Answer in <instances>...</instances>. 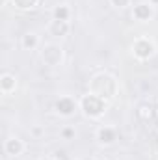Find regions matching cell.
Wrapping results in <instances>:
<instances>
[{"label": "cell", "instance_id": "obj_10", "mask_svg": "<svg viewBox=\"0 0 158 160\" xmlns=\"http://www.w3.org/2000/svg\"><path fill=\"white\" fill-rule=\"evenodd\" d=\"M15 88H17V78H15L11 73H4V75L0 77V91H2L4 95L13 93Z\"/></svg>", "mask_w": 158, "mask_h": 160}, {"label": "cell", "instance_id": "obj_7", "mask_svg": "<svg viewBox=\"0 0 158 160\" xmlns=\"http://www.w3.org/2000/svg\"><path fill=\"white\" fill-rule=\"evenodd\" d=\"M24 149H26V143L21 138H17V136L15 138H7L4 142V153L9 155V157H19V155L24 153Z\"/></svg>", "mask_w": 158, "mask_h": 160}, {"label": "cell", "instance_id": "obj_8", "mask_svg": "<svg viewBox=\"0 0 158 160\" xmlns=\"http://www.w3.org/2000/svg\"><path fill=\"white\" fill-rule=\"evenodd\" d=\"M116 140H117V130H116L114 127H101V128L97 130V142H99L101 145H104V147L114 145Z\"/></svg>", "mask_w": 158, "mask_h": 160}, {"label": "cell", "instance_id": "obj_13", "mask_svg": "<svg viewBox=\"0 0 158 160\" xmlns=\"http://www.w3.org/2000/svg\"><path fill=\"white\" fill-rule=\"evenodd\" d=\"M37 2H39V0H11V4H13L15 9H19V11H30V9H34V8L37 6Z\"/></svg>", "mask_w": 158, "mask_h": 160}, {"label": "cell", "instance_id": "obj_16", "mask_svg": "<svg viewBox=\"0 0 158 160\" xmlns=\"http://www.w3.org/2000/svg\"><path fill=\"white\" fill-rule=\"evenodd\" d=\"M41 160H58V158H54V157H45V158H41Z\"/></svg>", "mask_w": 158, "mask_h": 160}, {"label": "cell", "instance_id": "obj_12", "mask_svg": "<svg viewBox=\"0 0 158 160\" xmlns=\"http://www.w3.org/2000/svg\"><path fill=\"white\" fill-rule=\"evenodd\" d=\"M52 19H56V21H69V19H71V8L65 6V4L54 6V9H52Z\"/></svg>", "mask_w": 158, "mask_h": 160}, {"label": "cell", "instance_id": "obj_2", "mask_svg": "<svg viewBox=\"0 0 158 160\" xmlns=\"http://www.w3.org/2000/svg\"><path fill=\"white\" fill-rule=\"evenodd\" d=\"M78 106H80V110L84 112V116H87L91 119H99L108 110V101L89 91V93L82 95V99L78 101Z\"/></svg>", "mask_w": 158, "mask_h": 160}, {"label": "cell", "instance_id": "obj_17", "mask_svg": "<svg viewBox=\"0 0 158 160\" xmlns=\"http://www.w3.org/2000/svg\"><path fill=\"white\" fill-rule=\"evenodd\" d=\"M149 2H151L153 6H158V0H149Z\"/></svg>", "mask_w": 158, "mask_h": 160}, {"label": "cell", "instance_id": "obj_18", "mask_svg": "<svg viewBox=\"0 0 158 160\" xmlns=\"http://www.w3.org/2000/svg\"><path fill=\"white\" fill-rule=\"evenodd\" d=\"M2 160H6V158H2Z\"/></svg>", "mask_w": 158, "mask_h": 160}, {"label": "cell", "instance_id": "obj_5", "mask_svg": "<svg viewBox=\"0 0 158 160\" xmlns=\"http://www.w3.org/2000/svg\"><path fill=\"white\" fill-rule=\"evenodd\" d=\"M77 108H78V102H77L73 97H69V95H62V97L54 102V110H56V114H60L62 118H71V116L77 112Z\"/></svg>", "mask_w": 158, "mask_h": 160}, {"label": "cell", "instance_id": "obj_3", "mask_svg": "<svg viewBox=\"0 0 158 160\" xmlns=\"http://www.w3.org/2000/svg\"><path fill=\"white\" fill-rule=\"evenodd\" d=\"M41 60L48 67H58L63 63V48L58 43H45L41 47Z\"/></svg>", "mask_w": 158, "mask_h": 160}, {"label": "cell", "instance_id": "obj_4", "mask_svg": "<svg viewBox=\"0 0 158 160\" xmlns=\"http://www.w3.org/2000/svg\"><path fill=\"white\" fill-rule=\"evenodd\" d=\"M155 52H156V45H155V41L149 39V38H138L132 43V54L140 62H145V60L153 58Z\"/></svg>", "mask_w": 158, "mask_h": 160}, {"label": "cell", "instance_id": "obj_14", "mask_svg": "<svg viewBox=\"0 0 158 160\" xmlns=\"http://www.w3.org/2000/svg\"><path fill=\"white\" fill-rule=\"evenodd\" d=\"M130 2H132V0H110V4H112L114 8H117V9H125V8H128Z\"/></svg>", "mask_w": 158, "mask_h": 160}, {"label": "cell", "instance_id": "obj_19", "mask_svg": "<svg viewBox=\"0 0 158 160\" xmlns=\"http://www.w3.org/2000/svg\"><path fill=\"white\" fill-rule=\"evenodd\" d=\"M101 160H104V158H101Z\"/></svg>", "mask_w": 158, "mask_h": 160}, {"label": "cell", "instance_id": "obj_9", "mask_svg": "<svg viewBox=\"0 0 158 160\" xmlns=\"http://www.w3.org/2000/svg\"><path fill=\"white\" fill-rule=\"evenodd\" d=\"M69 32H71L69 21H56V19H52L50 24H48V34L54 36V38H65Z\"/></svg>", "mask_w": 158, "mask_h": 160}, {"label": "cell", "instance_id": "obj_11", "mask_svg": "<svg viewBox=\"0 0 158 160\" xmlns=\"http://www.w3.org/2000/svg\"><path fill=\"white\" fill-rule=\"evenodd\" d=\"M39 36L36 34V32H26L22 38H21V47L24 48V50H36L37 47H39Z\"/></svg>", "mask_w": 158, "mask_h": 160}, {"label": "cell", "instance_id": "obj_1", "mask_svg": "<svg viewBox=\"0 0 158 160\" xmlns=\"http://www.w3.org/2000/svg\"><path fill=\"white\" fill-rule=\"evenodd\" d=\"M89 91L110 102L117 95V80L108 73H99L89 80Z\"/></svg>", "mask_w": 158, "mask_h": 160}, {"label": "cell", "instance_id": "obj_6", "mask_svg": "<svg viewBox=\"0 0 158 160\" xmlns=\"http://www.w3.org/2000/svg\"><path fill=\"white\" fill-rule=\"evenodd\" d=\"M132 17H134L138 22H149V21L155 17V6H153L151 2L134 4V8H132Z\"/></svg>", "mask_w": 158, "mask_h": 160}, {"label": "cell", "instance_id": "obj_15", "mask_svg": "<svg viewBox=\"0 0 158 160\" xmlns=\"http://www.w3.org/2000/svg\"><path fill=\"white\" fill-rule=\"evenodd\" d=\"M62 138H63V140H73V138H75V128H71V127L62 128Z\"/></svg>", "mask_w": 158, "mask_h": 160}]
</instances>
